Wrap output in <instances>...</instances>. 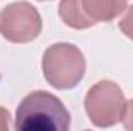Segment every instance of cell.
Instances as JSON below:
<instances>
[{"mask_svg": "<svg viewBox=\"0 0 133 131\" xmlns=\"http://www.w3.org/2000/svg\"><path fill=\"white\" fill-rule=\"evenodd\" d=\"M42 33V17L28 2H14L0 12V34L12 43H28Z\"/></svg>", "mask_w": 133, "mask_h": 131, "instance_id": "4", "label": "cell"}, {"mask_svg": "<svg viewBox=\"0 0 133 131\" xmlns=\"http://www.w3.org/2000/svg\"><path fill=\"white\" fill-rule=\"evenodd\" d=\"M40 2H42V0H40Z\"/></svg>", "mask_w": 133, "mask_h": 131, "instance_id": "10", "label": "cell"}, {"mask_svg": "<svg viewBox=\"0 0 133 131\" xmlns=\"http://www.w3.org/2000/svg\"><path fill=\"white\" fill-rule=\"evenodd\" d=\"M59 16L66 26L73 30H87L96 23L85 14L82 8V0H61Z\"/></svg>", "mask_w": 133, "mask_h": 131, "instance_id": "6", "label": "cell"}, {"mask_svg": "<svg viewBox=\"0 0 133 131\" xmlns=\"http://www.w3.org/2000/svg\"><path fill=\"white\" fill-rule=\"evenodd\" d=\"M124 128L129 131H133V99L125 103V111H124Z\"/></svg>", "mask_w": 133, "mask_h": 131, "instance_id": "8", "label": "cell"}, {"mask_svg": "<svg viewBox=\"0 0 133 131\" xmlns=\"http://www.w3.org/2000/svg\"><path fill=\"white\" fill-rule=\"evenodd\" d=\"M9 111L0 106V130H8L9 128Z\"/></svg>", "mask_w": 133, "mask_h": 131, "instance_id": "9", "label": "cell"}, {"mask_svg": "<svg viewBox=\"0 0 133 131\" xmlns=\"http://www.w3.org/2000/svg\"><path fill=\"white\" fill-rule=\"evenodd\" d=\"M82 8L95 23L111 22L127 8V0H82Z\"/></svg>", "mask_w": 133, "mask_h": 131, "instance_id": "5", "label": "cell"}, {"mask_svg": "<svg viewBox=\"0 0 133 131\" xmlns=\"http://www.w3.org/2000/svg\"><path fill=\"white\" fill-rule=\"evenodd\" d=\"M85 57L73 43H54L42 57V69L46 82L56 90L74 88L85 74Z\"/></svg>", "mask_w": 133, "mask_h": 131, "instance_id": "2", "label": "cell"}, {"mask_svg": "<svg viewBox=\"0 0 133 131\" xmlns=\"http://www.w3.org/2000/svg\"><path fill=\"white\" fill-rule=\"evenodd\" d=\"M125 96L121 86L111 80H99L85 96V111L98 128H108L119 123L125 111Z\"/></svg>", "mask_w": 133, "mask_h": 131, "instance_id": "3", "label": "cell"}, {"mask_svg": "<svg viewBox=\"0 0 133 131\" xmlns=\"http://www.w3.org/2000/svg\"><path fill=\"white\" fill-rule=\"evenodd\" d=\"M119 30L122 34L129 39L133 40V5H130L125 11V14L122 16V19L119 20Z\"/></svg>", "mask_w": 133, "mask_h": 131, "instance_id": "7", "label": "cell"}, {"mask_svg": "<svg viewBox=\"0 0 133 131\" xmlns=\"http://www.w3.org/2000/svg\"><path fill=\"white\" fill-rule=\"evenodd\" d=\"M70 125L71 116L66 106L48 91L30 93L16 111L14 127L20 131H65Z\"/></svg>", "mask_w": 133, "mask_h": 131, "instance_id": "1", "label": "cell"}]
</instances>
